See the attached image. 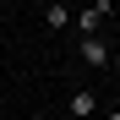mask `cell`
<instances>
[{"instance_id": "obj_6", "label": "cell", "mask_w": 120, "mask_h": 120, "mask_svg": "<svg viewBox=\"0 0 120 120\" xmlns=\"http://www.w3.org/2000/svg\"><path fill=\"white\" fill-rule=\"evenodd\" d=\"M115 11H120V0H115Z\"/></svg>"}, {"instance_id": "obj_5", "label": "cell", "mask_w": 120, "mask_h": 120, "mask_svg": "<svg viewBox=\"0 0 120 120\" xmlns=\"http://www.w3.org/2000/svg\"><path fill=\"white\" fill-rule=\"evenodd\" d=\"M104 120H120V104H115V109H104Z\"/></svg>"}, {"instance_id": "obj_2", "label": "cell", "mask_w": 120, "mask_h": 120, "mask_svg": "<svg viewBox=\"0 0 120 120\" xmlns=\"http://www.w3.org/2000/svg\"><path fill=\"white\" fill-rule=\"evenodd\" d=\"M109 11H115V0H87V6L76 11V27H82V33H104Z\"/></svg>"}, {"instance_id": "obj_4", "label": "cell", "mask_w": 120, "mask_h": 120, "mask_svg": "<svg viewBox=\"0 0 120 120\" xmlns=\"http://www.w3.org/2000/svg\"><path fill=\"white\" fill-rule=\"evenodd\" d=\"M71 22H76V11L66 6V0H49V6H44V27H49V33H66Z\"/></svg>"}, {"instance_id": "obj_3", "label": "cell", "mask_w": 120, "mask_h": 120, "mask_svg": "<svg viewBox=\"0 0 120 120\" xmlns=\"http://www.w3.org/2000/svg\"><path fill=\"white\" fill-rule=\"evenodd\" d=\"M66 115H71V120H93V115H104V109H98V93H93V87H76V93L66 98Z\"/></svg>"}, {"instance_id": "obj_1", "label": "cell", "mask_w": 120, "mask_h": 120, "mask_svg": "<svg viewBox=\"0 0 120 120\" xmlns=\"http://www.w3.org/2000/svg\"><path fill=\"white\" fill-rule=\"evenodd\" d=\"M76 55H82V66L104 71V66H109V38H104V33H82V44H76Z\"/></svg>"}, {"instance_id": "obj_7", "label": "cell", "mask_w": 120, "mask_h": 120, "mask_svg": "<svg viewBox=\"0 0 120 120\" xmlns=\"http://www.w3.org/2000/svg\"><path fill=\"white\" fill-rule=\"evenodd\" d=\"M33 120H44V115H33Z\"/></svg>"}]
</instances>
